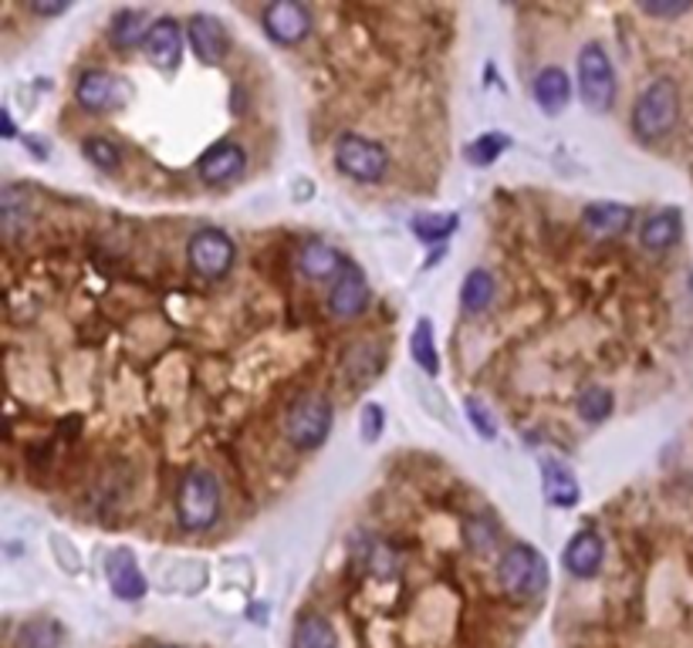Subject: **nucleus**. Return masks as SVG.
<instances>
[{"label": "nucleus", "instance_id": "obj_26", "mask_svg": "<svg viewBox=\"0 0 693 648\" xmlns=\"http://www.w3.org/2000/svg\"><path fill=\"white\" fill-rule=\"evenodd\" d=\"M575 409H579V416L586 423H602L612 413V392L602 385H589L579 398H575Z\"/></svg>", "mask_w": 693, "mask_h": 648}, {"label": "nucleus", "instance_id": "obj_11", "mask_svg": "<svg viewBox=\"0 0 693 648\" xmlns=\"http://www.w3.org/2000/svg\"><path fill=\"white\" fill-rule=\"evenodd\" d=\"M369 308V284L356 264H345L328 291V311L335 317H359Z\"/></svg>", "mask_w": 693, "mask_h": 648}, {"label": "nucleus", "instance_id": "obj_15", "mask_svg": "<svg viewBox=\"0 0 693 648\" xmlns=\"http://www.w3.org/2000/svg\"><path fill=\"white\" fill-rule=\"evenodd\" d=\"M189 31V48H194V55L204 61V65H217L227 51V34H223V24L210 14H194L186 24Z\"/></svg>", "mask_w": 693, "mask_h": 648}, {"label": "nucleus", "instance_id": "obj_21", "mask_svg": "<svg viewBox=\"0 0 693 648\" xmlns=\"http://www.w3.org/2000/svg\"><path fill=\"white\" fill-rule=\"evenodd\" d=\"M291 645L294 648H342L335 625L325 615H315V612H308L294 622Z\"/></svg>", "mask_w": 693, "mask_h": 648}, {"label": "nucleus", "instance_id": "obj_7", "mask_svg": "<svg viewBox=\"0 0 693 648\" xmlns=\"http://www.w3.org/2000/svg\"><path fill=\"white\" fill-rule=\"evenodd\" d=\"M186 257H189V267H194L197 274L223 277L230 270V264H234L238 251H234V240H230L223 230L207 227V230H197L194 236H189Z\"/></svg>", "mask_w": 693, "mask_h": 648}, {"label": "nucleus", "instance_id": "obj_32", "mask_svg": "<svg viewBox=\"0 0 693 648\" xmlns=\"http://www.w3.org/2000/svg\"><path fill=\"white\" fill-rule=\"evenodd\" d=\"M467 416L474 419V426H477V432H481L484 439H494V436H497V423H494V416L484 409V402H481V398H467Z\"/></svg>", "mask_w": 693, "mask_h": 648}, {"label": "nucleus", "instance_id": "obj_6", "mask_svg": "<svg viewBox=\"0 0 693 648\" xmlns=\"http://www.w3.org/2000/svg\"><path fill=\"white\" fill-rule=\"evenodd\" d=\"M579 92L592 112H605L615 99V74L602 45H586L579 55Z\"/></svg>", "mask_w": 693, "mask_h": 648}, {"label": "nucleus", "instance_id": "obj_30", "mask_svg": "<svg viewBox=\"0 0 693 648\" xmlns=\"http://www.w3.org/2000/svg\"><path fill=\"white\" fill-rule=\"evenodd\" d=\"M82 152L89 155V162H95L99 170H119V162H123V152L115 142H108L105 136H92L82 142Z\"/></svg>", "mask_w": 693, "mask_h": 648}, {"label": "nucleus", "instance_id": "obj_27", "mask_svg": "<svg viewBox=\"0 0 693 648\" xmlns=\"http://www.w3.org/2000/svg\"><path fill=\"white\" fill-rule=\"evenodd\" d=\"M457 230V217L453 213H419L413 217V233L427 243H440Z\"/></svg>", "mask_w": 693, "mask_h": 648}, {"label": "nucleus", "instance_id": "obj_5", "mask_svg": "<svg viewBox=\"0 0 693 648\" xmlns=\"http://www.w3.org/2000/svg\"><path fill=\"white\" fill-rule=\"evenodd\" d=\"M335 162L345 176H353L356 183H379L390 170V152L379 142L366 136H342L335 142Z\"/></svg>", "mask_w": 693, "mask_h": 648}, {"label": "nucleus", "instance_id": "obj_22", "mask_svg": "<svg viewBox=\"0 0 693 648\" xmlns=\"http://www.w3.org/2000/svg\"><path fill=\"white\" fill-rule=\"evenodd\" d=\"M146 37H149V27H146V14L142 11H119L112 18V27H108V40L115 48H139L146 45Z\"/></svg>", "mask_w": 693, "mask_h": 648}, {"label": "nucleus", "instance_id": "obj_18", "mask_svg": "<svg viewBox=\"0 0 693 648\" xmlns=\"http://www.w3.org/2000/svg\"><path fill=\"white\" fill-rule=\"evenodd\" d=\"M571 99V81L562 68H542L534 74V102L542 105L548 115H558Z\"/></svg>", "mask_w": 693, "mask_h": 648}, {"label": "nucleus", "instance_id": "obj_16", "mask_svg": "<svg viewBox=\"0 0 693 648\" xmlns=\"http://www.w3.org/2000/svg\"><path fill=\"white\" fill-rule=\"evenodd\" d=\"M542 490L552 507H575L579 504V479L558 460H542Z\"/></svg>", "mask_w": 693, "mask_h": 648}, {"label": "nucleus", "instance_id": "obj_17", "mask_svg": "<svg viewBox=\"0 0 693 648\" xmlns=\"http://www.w3.org/2000/svg\"><path fill=\"white\" fill-rule=\"evenodd\" d=\"M298 267H301L304 277L325 280V277H338L342 267H345V261H342V254L332 247V243H325V240H308L304 247H301V254H298Z\"/></svg>", "mask_w": 693, "mask_h": 648}, {"label": "nucleus", "instance_id": "obj_37", "mask_svg": "<svg viewBox=\"0 0 693 648\" xmlns=\"http://www.w3.org/2000/svg\"><path fill=\"white\" fill-rule=\"evenodd\" d=\"M157 648H180V645H157Z\"/></svg>", "mask_w": 693, "mask_h": 648}, {"label": "nucleus", "instance_id": "obj_10", "mask_svg": "<svg viewBox=\"0 0 693 648\" xmlns=\"http://www.w3.org/2000/svg\"><path fill=\"white\" fill-rule=\"evenodd\" d=\"M74 99H79L82 108H89V112H108V108L126 105L129 89L123 85V78L92 68V71H85L79 78V85H74Z\"/></svg>", "mask_w": 693, "mask_h": 648}, {"label": "nucleus", "instance_id": "obj_14", "mask_svg": "<svg viewBox=\"0 0 693 648\" xmlns=\"http://www.w3.org/2000/svg\"><path fill=\"white\" fill-rule=\"evenodd\" d=\"M105 578L112 585V591L119 594L123 601H139L146 594V578L139 571V564L129 551H112L105 557Z\"/></svg>", "mask_w": 693, "mask_h": 648}, {"label": "nucleus", "instance_id": "obj_20", "mask_svg": "<svg viewBox=\"0 0 693 648\" xmlns=\"http://www.w3.org/2000/svg\"><path fill=\"white\" fill-rule=\"evenodd\" d=\"M630 220H633V210L620 207V202H589L582 213V223L596 236H620V233H626Z\"/></svg>", "mask_w": 693, "mask_h": 648}, {"label": "nucleus", "instance_id": "obj_13", "mask_svg": "<svg viewBox=\"0 0 693 648\" xmlns=\"http://www.w3.org/2000/svg\"><path fill=\"white\" fill-rule=\"evenodd\" d=\"M602 557H605L602 537L596 531H579L568 541L562 564H565V571L575 575V578H596L599 567H602Z\"/></svg>", "mask_w": 693, "mask_h": 648}, {"label": "nucleus", "instance_id": "obj_4", "mask_svg": "<svg viewBox=\"0 0 693 648\" xmlns=\"http://www.w3.org/2000/svg\"><path fill=\"white\" fill-rule=\"evenodd\" d=\"M680 115V95L670 78L652 81L643 89V95L633 105V132L639 139H663L677 126Z\"/></svg>", "mask_w": 693, "mask_h": 648}, {"label": "nucleus", "instance_id": "obj_12", "mask_svg": "<svg viewBox=\"0 0 693 648\" xmlns=\"http://www.w3.org/2000/svg\"><path fill=\"white\" fill-rule=\"evenodd\" d=\"M146 58L152 68H176L183 58V27L173 18H160L149 24V37H146Z\"/></svg>", "mask_w": 693, "mask_h": 648}, {"label": "nucleus", "instance_id": "obj_31", "mask_svg": "<svg viewBox=\"0 0 693 648\" xmlns=\"http://www.w3.org/2000/svg\"><path fill=\"white\" fill-rule=\"evenodd\" d=\"M464 534H467V544L474 551H490L494 541H497V523L487 517V513H474L467 523H464Z\"/></svg>", "mask_w": 693, "mask_h": 648}, {"label": "nucleus", "instance_id": "obj_25", "mask_svg": "<svg viewBox=\"0 0 693 648\" xmlns=\"http://www.w3.org/2000/svg\"><path fill=\"white\" fill-rule=\"evenodd\" d=\"M61 625L55 618H31L18 628V648H58Z\"/></svg>", "mask_w": 693, "mask_h": 648}, {"label": "nucleus", "instance_id": "obj_23", "mask_svg": "<svg viewBox=\"0 0 693 648\" xmlns=\"http://www.w3.org/2000/svg\"><path fill=\"white\" fill-rule=\"evenodd\" d=\"M494 301V277L490 270L477 267L464 277V288H460V308H464L467 314H481L487 311Z\"/></svg>", "mask_w": 693, "mask_h": 648}, {"label": "nucleus", "instance_id": "obj_35", "mask_svg": "<svg viewBox=\"0 0 693 648\" xmlns=\"http://www.w3.org/2000/svg\"><path fill=\"white\" fill-rule=\"evenodd\" d=\"M27 8H31L34 14H48V18H51V14H61V11H68V4H27Z\"/></svg>", "mask_w": 693, "mask_h": 648}, {"label": "nucleus", "instance_id": "obj_3", "mask_svg": "<svg viewBox=\"0 0 693 648\" xmlns=\"http://www.w3.org/2000/svg\"><path fill=\"white\" fill-rule=\"evenodd\" d=\"M328 429H332V405H328L325 395L304 392V395H298L288 405L285 436H288V442L294 445V450H301V453L319 450V445L328 439Z\"/></svg>", "mask_w": 693, "mask_h": 648}, {"label": "nucleus", "instance_id": "obj_36", "mask_svg": "<svg viewBox=\"0 0 693 648\" xmlns=\"http://www.w3.org/2000/svg\"><path fill=\"white\" fill-rule=\"evenodd\" d=\"M0 126H4V139H14V136H18V129H14V118H11V112H8V108L0 112Z\"/></svg>", "mask_w": 693, "mask_h": 648}, {"label": "nucleus", "instance_id": "obj_34", "mask_svg": "<svg viewBox=\"0 0 693 648\" xmlns=\"http://www.w3.org/2000/svg\"><path fill=\"white\" fill-rule=\"evenodd\" d=\"M686 11H690V4H643V14H649V18H680Z\"/></svg>", "mask_w": 693, "mask_h": 648}, {"label": "nucleus", "instance_id": "obj_1", "mask_svg": "<svg viewBox=\"0 0 693 648\" xmlns=\"http://www.w3.org/2000/svg\"><path fill=\"white\" fill-rule=\"evenodd\" d=\"M497 585L515 601H534L548 588V564L531 544H515L497 560Z\"/></svg>", "mask_w": 693, "mask_h": 648}, {"label": "nucleus", "instance_id": "obj_24", "mask_svg": "<svg viewBox=\"0 0 693 648\" xmlns=\"http://www.w3.org/2000/svg\"><path fill=\"white\" fill-rule=\"evenodd\" d=\"M409 351H413V361H416L427 375H437V372H440V355H437V342H434V324H430V317H419V321H416L413 338H409Z\"/></svg>", "mask_w": 693, "mask_h": 648}, {"label": "nucleus", "instance_id": "obj_8", "mask_svg": "<svg viewBox=\"0 0 693 648\" xmlns=\"http://www.w3.org/2000/svg\"><path fill=\"white\" fill-rule=\"evenodd\" d=\"M261 24L267 37L278 40V45H301V40L312 34V14H308L304 4H294V0H281V4L264 8Z\"/></svg>", "mask_w": 693, "mask_h": 648}, {"label": "nucleus", "instance_id": "obj_19", "mask_svg": "<svg viewBox=\"0 0 693 648\" xmlns=\"http://www.w3.org/2000/svg\"><path fill=\"white\" fill-rule=\"evenodd\" d=\"M680 233H683V217H680V210H660V213H652L646 223H643V233H639V240H643V247L646 251H670L673 243L680 240Z\"/></svg>", "mask_w": 693, "mask_h": 648}, {"label": "nucleus", "instance_id": "obj_9", "mask_svg": "<svg viewBox=\"0 0 693 648\" xmlns=\"http://www.w3.org/2000/svg\"><path fill=\"white\" fill-rule=\"evenodd\" d=\"M244 166H247V152L238 142L223 139L197 159V176L207 186H227L244 173Z\"/></svg>", "mask_w": 693, "mask_h": 648}, {"label": "nucleus", "instance_id": "obj_2", "mask_svg": "<svg viewBox=\"0 0 693 648\" xmlns=\"http://www.w3.org/2000/svg\"><path fill=\"white\" fill-rule=\"evenodd\" d=\"M220 513V483L210 470L194 466L176 486V520L183 531H207Z\"/></svg>", "mask_w": 693, "mask_h": 648}, {"label": "nucleus", "instance_id": "obj_29", "mask_svg": "<svg viewBox=\"0 0 693 648\" xmlns=\"http://www.w3.org/2000/svg\"><path fill=\"white\" fill-rule=\"evenodd\" d=\"M508 146H511V139L505 132H487V136H481L477 142L467 146V159L474 162V166H490L500 152H508Z\"/></svg>", "mask_w": 693, "mask_h": 648}, {"label": "nucleus", "instance_id": "obj_28", "mask_svg": "<svg viewBox=\"0 0 693 648\" xmlns=\"http://www.w3.org/2000/svg\"><path fill=\"white\" fill-rule=\"evenodd\" d=\"M0 217H4V233L14 236L21 223H27V196H21L18 186H8L0 196Z\"/></svg>", "mask_w": 693, "mask_h": 648}, {"label": "nucleus", "instance_id": "obj_33", "mask_svg": "<svg viewBox=\"0 0 693 648\" xmlns=\"http://www.w3.org/2000/svg\"><path fill=\"white\" fill-rule=\"evenodd\" d=\"M382 423H386V416H382V405L369 402L366 409H362V436H366L369 442H372V439H379Z\"/></svg>", "mask_w": 693, "mask_h": 648}]
</instances>
